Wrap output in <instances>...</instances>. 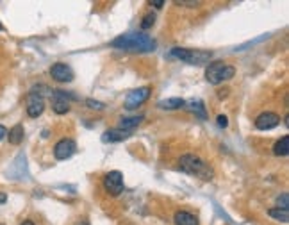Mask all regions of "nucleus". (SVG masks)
<instances>
[{
    "mask_svg": "<svg viewBox=\"0 0 289 225\" xmlns=\"http://www.w3.org/2000/svg\"><path fill=\"white\" fill-rule=\"evenodd\" d=\"M111 47L130 54H144L154 52L157 48V43L146 34H125V36H120L114 41H111Z\"/></svg>",
    "mask_w": 289,
    "mask_h": 225,
    "instance_id": "nucleus-1",
    "label": "nucleus"
},
{
    "mask_svg": "<svg viewBox=\"0 0 289 225\" xmlns=\"http://www.w3.org/2000/svg\"><path fill=\"white\" fill-rule=\"evenodd\" d=\"M179 164H181L182 172L189 173V175L200 179V181H211L212 175H214L212 168L209 166L206 161H202L198 156H195V154H186V156H182Z\"/></svg>",
    "mask_w": 289,
    "mask_h": 225,
    "instance_id": "nucleus-2",
    "label": "nucleus"
},
{
    "mask_svg": "<svg viewBox=\"0 0 289 225\" xmlns=\"http://www.w3.org/2000/svg\"><path fill=\"white\" fill-rule=\"evenodd\" d=\"M236 74V68L232 64H225L223 61H214V63H209V66L206 68V79L211 84H222L223 81H228L232 79Z\"/></svg>",
    "mask_w": 289,
    "mask_h": 225,
    "instance_id": "nucleus-3",
    "label": "nucleus"
},
{
    "mask_svg": "<svg viewBox=\"0 0 289 225\" xmlns=\"http://www.w3.org/2000/svg\"><path fill=\"white\" fill-rule=\"evenodd\" d=\"M170 58L181 59L189 64H207L211 61L212 54L204 50H191V48H173L170 52Z\"/></svg>",
    "mask_w": 289,
    "mask_h": 225,
    "instance_id": "nucleus-4",
    "label": "nucleus"
},
{
    "mask_svg": "<svg viewBox=\"0 0 289 225\" xmlns=\"http://www.w3.org/2000/svg\"><path fill=\"white\" fill-rule=\"evenodd\" d=\"M103 188L107 193H111L113 197H118L124 191V175L120 172H109L103 177Z\"/></svg>",
    "mask_w": 289,
    "mask_h": 225,
    "instance_id": "nucleus-5",
    "label": "nucleus"
},
{
    "mask_svg": "<svg viewBox=\"0 0 289 225\" xmlns=\"http://www.w3.org/2000/svg\"><path fill=\"white\" fill-rule=\"evenodd\" d=\"M150 93H152V89H150L148 86H143V88H138V89H134V91H130V93L127 95V99H125V107H127V109L140 107L143 102L148 100Z\"/></svg>",
    "mask_w": 289,
    "mask_h": 225,
    "instance_id": "nucleus-6",
    "label": "nucleus"
},
{
    "mask_svg": "<svg viewBox=\"0 0 289 225\" xmlns=\"http://www.w3.org/2000/svg\"><path fill=\"white\" fill-rule=\"evenodd\" d=\"M52 109L56 111L57 115H66L70 111V104L68 99L77 100V97H73L72 93H64V91H52Z\"/></svg>",
    "mask_w": 289,
    "mask_h": 225,
    "instance_id": "nucleus-7",
    "label": "nucleus"
},
{
    "mask_svg": "<svg viewBox=\"0 0 289 225\" xmlns=\"http://www.w3.org/2000/svg\"><path fill=\"white\" fill-rule=\"evenodd\" d=\"M75 150H77L75 142L70 140V138H66V140H61V142L54 147V156H56V159H59V161H66V159H70V157L75 154Z\"/></svg>",
    "mask_w": 289,
    "mask_h": 225,
    "instance_id": "nucleus-8",
    "label": "nucleus"
},
{
    "mask_svg": "<svg viewBox=\"0 0 289 225\" xmlns=\"http://www.w3.org/2000/svg\"><path fill=\"white\" fill-rule=\"evenodd\" d=\"M50 75L57 82H72L73 81V70L66 63H56L52 64Z\"/></svg>",
    "mask_w": 289,
    "mask_h": 225,
    "instance_id": "nucleus-9",
    "label": "nucleus"
},
{
    "mask_svg": "<svg viewBox=\"0 0 289 225\" xmlns=\"http://www.w3.org/2000/svg\"><path fill=\"white\" fill-rule=\"evenodd\" d=\"M43 109H45V100L43 97L36 93H29L27 97V115L31 116V118H38V116H41Z\"/></svg>",
    "mask_w": 289,
    "mask_h": 225,
    "instance_id": "nucleus-10",
    "label": "nucleus"
},
{
    "mask_svg": "<svg viewBox=\"0 0 289 225\" xmlns=\"http://www.w3.org/2000/svg\"><path fill=\"white\" fill-rule=\"evenodd\" d=\"M279 123H280V116L275 115V113H263L255 120V127H257L259 131H271Z\"/></svg>",
    "mask_w": 289,
    "mask_h": 225,
    "instance_id": "nucleus-11",
    "label": "nucleus"
},
{
    "mask_svg": "<svg viewBox=\"0 0 289 225\" xmlns=\"http://www.w3.org/2000/svg\"><path fill=\"white\" fill-rule=\"evenodd\" d=\"M132 134V131H124V129H109V131H105L102 134V140L105 143L107 142H124V140H127V138Z\"/></svg>",
    "mask_w": 289,
    "mask_h": 225,
    "instance_id": "nucleus-12",
    "label": "nucleus"
},
{
    "mask_svg": "<svg viewBox=\"0 0 289 225\" xmlns=\"http://www.w3.org/2000/svg\"><path fill=\"white\" fill-rule=\"evenodd\" d=\"M173 222H175V225H198V218L191 213H186V211L175 213Z\"/></svg>",
    "mask_w": 289,
    "mask_h": 225,
    "instance_id": "nucleus-13",
    "label": "nucleus"
},
{
    "mask_svg": "<svg viewBox=\"0 0 289 225\" xmlns=\"http://www.w3.org/2000/svg\"><path fill=\"white\" fill-rule=\"evenodd\" d=\"M184 100L182 99H166V100H161L159 104H157V107L159 109H165V111H175V109H181V107H184Z\"/></svg>",
    "mask_w": 289,
    "mask_h": 225,
    "instance_id": "nucleus-14",
    "label": "nucleus"
},
{
    "mask_svg": "<svg viewBox=\"0 0 289 225\" xmlns=\"http://www.w3.org/2000/svg\"><path fill=\"white\" fill-rule=\"evenodd\" d=\"M23 125H15L13 129H11L9 132H7V140H9V143H13V145H20L21 142H23Z\"/></svg>",
    "mask_w": 289,
    "mask_h": 225,
    "instance_id": "nucleus-15",
    "label": "nucleus"
},
{
    "mask_svg": "<svg viewBox=\"0 0 289 225\" xmlns=\"http://www.w3.org/2000/svg\"><path fill=\"white\" fill-rule=\"evenodd\" d=\"M143 122V116H129V118H122L120 120V129L124 131H134V127H138Z\"/></svg>",
    "mask_w": 289,
    "mask_h": 225,
    "instance_id": "nucleus-16",
    "label": "nucleus"
},
{
    "mask_svg": "<svg viewBox=\"0 0 289 225\" xmlns=\"http://www.w3.org/2000/svg\"><path fill=\"white\" fill-rule=\"evenodd\" d=\"M187 109L191 111V113H195L198 118H204V120L207 118L206 105H204L202 100H189V102H187Z\"/></svg>",
    "mask_w": 289,
    "mask_h": 225,
    "instance_id": "nucleus-17",
    "label": "nucleus"
},
{
    "mask_svg": "<svg viewBox=\"0 0 289 225\" xmlns=\"http://www.w3.org/2000/svg\"><path fill=\"white\" fill-rule=\"evenodd\" d=\"M273 152L277 156H288L289 154V136H282L279 142L273 145Z\"/></svg>",
    "mask_w": 289,
    "mask_h": 225,
    "instance_id": "nucleus-18",
    "label": "nucleus"
},
{
    "mask_svg": "<svg viewBox=\"0 0 289 225\" xmlns=\"http://www.w3.org/2000/svg\"><path fill=\"white\" fill-rule=\"evenodd\" d=\"M269 216H271V218H275V220L282 222V224H288V222H289V211L288 209L273 207V209H269Z\"/></svg>",
    "mask_w": 289,
    "mask_h": 225,
    "instance_id": "nucleus-19",
    "label": "nucleus"
},
{
    "mask_svg": "<svg viewBox=\"0 0 289 225\" xmlns=\"http://www.w3.org/2000/svg\"><path fill=\"white\" fill-rule=\"evenodd\" d=\"M154 21H155V15L154 13H146V15L143 16V20H141V29H150V27L154 25Z\"/></svg>",
    "mask_w": 289,
    "mask_h": 225,
    "instance_id": "nucleus-20",
    "label": "nucleus"
},
{
    "mask_svg": "<svg viewBox=\"0 0 289 225\" xmlns=\"http://www.w3.org/2000/svg\"><path fill=\"white\" fill-rule=\"evenodd\" d=\"M86 105L91 107V109H97V111H102L103 107H105V104H102V102H98V100H93V99L86 100Z\"/></svg>",
    "mask_w": 289,
    "mask_h": 225,
    "instance_id": "nucleus-21",
    "label": "nucleus"
},
{
    "mask_svg": "<svg viewBox=\"0 0 289 225\" xmlns=\"http://www.w3.org/2000/svg\"><path fill=\"white\" fill-rule=\"evenodd\" d=\"M288 200H289L288 193H282V195H280V197H279V199H277V202H279V205H282L280 209H288V207H289Z\"/></svg>",
    "mask_w": 289,
    "mask_h": 225,
    "instance_id": "nucleus-22",
    "label": "nucleus"
},
{
    "mask_svg": "<svg viewBox=\"0 0 289 225\" xmlns=\"http://www.w3.org/2000/svg\"><path fill=\"white\" fill-rule=\"evenodd\" d=\"M218 125H220V127H222V129H225V127H227L228 125V118H227V116H223V115H220V116H218Z\"/></svg>",
    "mask_w": 289,
    "mask_h": 225,
    "instance_id": "nucleus-23",
    "label": "nucleus"
},
{
    "mask_svg": "<svg viewBox=\"0 0 289 225\" xmlns=\"http://www.w3.org/2000/svg\"><path fill=\"white\" fill-rule=\"evenodd\" d=\"M150 5H152V7H155V9H161V7L165 5V2H163V0H159V2H150Z\"/></svg>",
    "mask_w": 289,
    "mask_h": 225,
    "instance_id": "nucleus-24",
    "label": "nucleus"
},
{
    "mask_svg": "<svg viewBox=\"0 0 289 225\" xmlns=\"http://www.w3.org/2000/svg\"><path fill=\"white\" fill-rule=\"evenodd\" d=\"M4 138H7V129L4 125H0V140H4Z\"/></svg>",
    "mask_w": 289,
    "mask_h": 225,
    "instance_id": "nucleus-25",
    "label": "nucleus"
},
{
    "mask_svg": "<svg viewBox=\"0 0 289 225\" xmlns=\"http://www.w3.org/2000/svg\"><path fill=\"white\" fill-rule=\"evenodd\" d=\"M5 200H7V195H5V193H0V204H4Z\"/></svg>",
    "mask_w": 289,
    "mask_h": 225,
    "instance_id": "nucleus-26",
    "label": "nucleus"
},
{
    "mask_svg": "<svg viewBox=\"0 0 289 225\" xmlns=\"http://www.w3.org/2000/svg\"><path fill=\"white\" fill-rule=\"evenodd\" d=\"M75 225H89V222H86V220H81V222H77Z\"/></svg>",
    "mask_w": 289,
    "mask_h": 225,
    "instance_id": "nucleus-27",
    "label": "nucleus"
},
{
    "mask_svg": "<svg viewBox=\"0 0 289 225\" xmlns=\"http://www.w3.org/2000/svg\"><path fill=\"white\" fill-rule=\"evenodd\" d=\"M21 225H34V222H32V220H25Z\"/></svg>",
    "mask_w": 289,
    "mask_h": 225,
    "instance_id": "nucleus-28",
    "label": "nucleus"
},
{
    "mask_svg": "<svg viewBox=\"0 0 289 225\" xmlns=\"http://www.w3.org/2000/svg\"><path fill=\"white\" fill-rule=\"evenodd\" d=\"M284 125H286V127L289 125V116H286V118H284Z\"/></svg>",
    "mask_w": 289,
    "mask_h": 225,
    "instance_id": "nucleus-29",
    "label": "nucleus"
},
{
    "mask_svg": "<svg viewBox=\"0 0 289 225\" xmlns=\"http://www.w3.org/2000/svg\"><path fill=\"white\" fill-rule=\"evenodd\" d=\"M0 31H2V23H0Z\"/></svg>",
    "mask_w": 289,
    "mask_h": 225,
    "instance_id": "nucleus-30",
    "label": "nucleus"
}]
</instances>
